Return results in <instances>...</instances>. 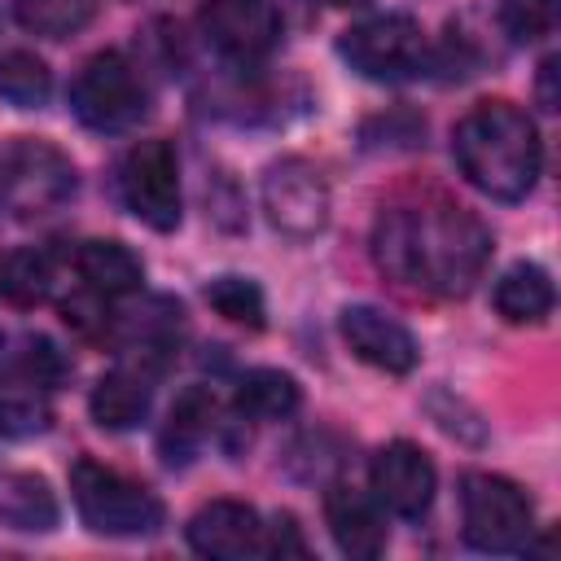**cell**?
I'll use <instances>...</instances> for the list:
<instances>
[{
	"label": "cell",
	"instance_id": "8",
	"mask_svg": "<svg viewBox=\"0 0 561 561\" xmlns=\"http://www.w3.org/2000/svg\"><path fill=\"white\" fill-rule=\"evenodd\" d=\"M118 197L123 206L153 232H175L184 215V193H180V158L171 140L149 136L136 140L123 162H118Z\"/></svg>",
	"mask_w": 561,
	"mask_h": 561
},
{
	"label": "cell",
	"instance_id": "26",
	"mask_svg": "<svg viewBox=\"0 0 561 561\" xmlns=\"http://www.w3.org/2000/svg\"><path fill=\"white\" fill-rule=\"evenodd\" d=\"M206 302H210L228 324H241V329H263V320H267L263 289H259L250 276H215V280L206 285Z\"/></svg>",
	"mask_w": 561,
	"mask_h": 561
},
{
	"label": "cell",
	"instance_id": "22",
	"mask_svg": "<svg viewBox=\"0 0 561 561\" xmlns=\"http://www.w3.org/2000/svg\"><path fill=\"white\" fill-rule=\"evenodd\" d=\"M57 263L44 245H13L0 254V298L9 307H39L53 298Z\"/></svg>",
	"mask_w": 561,
	"mask_h": 561
},
{
	"label": "cell",
	"instance_id": "31",
	"mask_svg": "<svg viewBox=\"0 0 561 561\" xmlns=\"http://www.w3.org/2000/svg\"><path fill=\"white\" fill-rule=\"evenodd\" d=\"M48 386H61L66 377H70V355L57 346V342H48V337H26V346L18 351Z\"/></svg>",
	"mask_w": 561,
	"mask_h": 561
},
{
	"label": "cell",
	"instance_id": "18",
	"mask_svg": "<svg viewBox=\"0 0 561 561\" xmlns=\"http://www.w3.org/2000/svg\"><path fill=\"white\" fill-rule=\"evenodd\" d=\"M153 373H145V368H136V364H118V368H110L96 386H92V394H88V412H92V421L101 425V430H114V434H123V430H136L145 416H149V403H153Z\"/></svg>",
	"mask_w": 561,
	"mask_h": 561
},
{
	"label": "cell",
	"instance_id": "30",
	"mask_svg": "<svg viewBox=\"0 0 561 561\" xmlns=\"http://www.w3.org/2000/svg\"><path fill=\"white\" fill-rule=\"evenodd\" d=\"M307 539H302V526L294 513H276L267 526H263V557H307Z\"/></svg>",
	"mask_w": 561,
	"mask_h": 561
},
{
	"label": "cell",
	"instance_id": "4",
	"mask_svg": "<svg viewBox=\"0 0 561 561\" xmlns=\"http://www.w3.org/2000/svg\"><path fill=\"white\" fill-rule=\"evenodd\" d=\"M460 535L469 548L491 557L526 552L535 535V504L513 478L473 469L460 478Z\"/></svg>",
	"mask_w": 561,
	"mask_h": 561
},
{
	"label": "cell",
	"instance_id": "15",
	"mask_svg": "<svg viewBox=\"0 0 561 561\" xmlns=\"http://www.w3.org/2000/svg\"><path fill=\"white\" fill-rule=\"evenodd\" d=\"M324 522L342 557L351 561H373L386 552V508L377 504L373 491H359L351 482H329L324 486Z\"/></svg>",
	"mask_w": 561,
	"mask_h": 561
},
{
	"label": "cell",
	"instance_id": "19",
	"mask_svg": "<svg viewBox=\"0 0 561 561\" xmlns=\"http://www.w3.org/2000/svg\"><path fill=\"white\" fill-rule=\"evenodd\" d=\"M75 272H79V280H83V289H92V294H101V298H110V302H114V298H131V294L145 285V263H140V254H136L131 245L105 241V237L79 245Z\"/></svg>",
	"mask_w": 561,
	"mask_h": 561
},
{
	"label": "cell",
	"instance_id": "20",
	"mask_svg": "<svg viewBox=\"0 0 561 561\" xmlns=\"http://www.w3.org/2000/svg\"><path fill=\"white\" fill-rule=\"evenodd\" d=\"M57 522H61V504L39 473L26 469L0 473V526L18 535H48L57 530Z\"/></svg>",
	"mask_w": 561,
	"mask_h": 561
},
{
	"label": "cell",
	"instance_id": "5",
	"mask_svg": "<svg viewBox=\"0 0 561 561\" xmlns=\"http://www.w3.org/2000/svg\"><path fill=\"white\" fill-rule=\"evenodd\" d=\"M149 92L136 61L118 48L92 53L70 79V110L88 131H127L145 118Z\"/></svg>",
	"mask_w": 561,
	"mask_h": 561
},
{
	"label": "cell",
	"instance_id": "1",
	"mask_svg": "<svg viewBox=\"0 0 561 561\" xmlns=\"http://www.w3.org/2000/svg\"><path fill=\"white\" fill-rule=\"evenodd\" d=\"M373 259L399 289L465 298L491 263V228L447 193L403 197L381 206Z\"/></svg>",
	"mask_w": 561,
	"mask_h": 561
},
{
	"label": "cell",
	"instance_id": "17",
	"mask_svg": "<svg viewBox=\"0 0 561 561\" xmlns=\"http://www.w3.org/2000/svg\"><path fill=\"white\" fill-rule=\"evenodd\" d=\"M53 390L22 355L0 368V434L35 438L53 425Z\"/></svg>",
	"mask_w": 561,
	"mask_h": 561
},
{
	"label": "cell",
	"instance_id": "25",
	"mask_svg": "<svg viewBox=\"0 0 561 561\" xmlns=\"http://www.w3.org/2000/svg\"><path fill=\"white\" fill-rule=\"evenodd\" d=\"M18 22L44 39H66L83 31L96 13V0H13Z\"/></svg>",
	"mask_w": 561,
	"mask_h": 561
},
{
	"label": "cell",
	"instance_id": "14",
	"mask_svg": "<svg viewBox=\"0 0 561 561\" xmlns=\"http://www.w3.org/2000/svg\"><path fill=\"white\" fill-rule=\"evenodd\" d=\"M188 548L210 561H241V557H263V517L241 504V500H210L202 504L188 526Z\"/></svg>",
	"mask_w": 561,
	"mask_h": 561
},
{
	"label": "cell",
	"instance_id": "2",
	"mask_svg": "<svg viewBox=\"0 0 561 561\" xmlns=\"http://www.w3.org/2000/svg\"><path fill=\"white\" fill-rule=\"evenodd\" d=\"M460 175L491 202H522L543 171V140L535 118L513 101H478L451 131Z\"/></svg>",
	"mask_w": 561,
	"mask_h": 561
},
{
	"label": "cell",
	"instance_id": "6",
	"mask_svg": "<svg viewBox=\"0 0 561 561\" xmlns=\"http://www.w3.org/2000/svg\"><path fill=\"white\" fill-rule=\"evenodd\" d=\"M75 188H79L75 162L57 145L18 136L0 149V202L18 219H39L61 210L75 197Z\"/></svg>",
	"mask_w": 561,
	"mask_h": 561
},
{
	"label": "cell",
	"instance_id": "28",
	"mask_svg": "<svg viewBox=\"0 0 561 561\" xmlns=\"http://www.w3.org/2000/svg\"><path fill=\"white\" fill-rule=\"evenodd\" d=\"M114 316H118V311H110V298H101V294H92V289H79V294H70V298L61 302V320H66L79 337H88V342H110V337H114Z\"/></svg>",
	"mask_w": 561,
	"mask_h": 561
},
{
	"label": "cell",
	"instance_id": "21",
	"mask_svg": "<svg viewBox=\"0 0 561 561\" xmlns=\"http://www.w3.org/2000/svg\"><path fill=\"white\" fill-rule=\"evenodd\" d=\"M495 311L508 320V324H543L552 316V302H557V289H552V276L539 267V263H513L495 289Z\"/></svg>",
	"mask_w": 561,
	"mask_h": 561
},
{
	"label": "cell",
	"instance_id": "16",
	"mask_svg": "<svg viewBox=\"0 0 561 561\" xmlns=\"http://www.w3.org/2000/svg\"><path fill=\"white\" fill-rule=\"evenodd\" d=\"M219 425V403L206 386H184L158 430V456L167 469H184L197 460V451L206 447V438Z\"/></svg>",
	"mask_w": 561,
	"mask_h": 561
},
{
	"label": "cell",
	"instance_id": "27",
	"mask_svg": "<svg viewBox=\"0 0 561 561\" xmlns=\"http://www.w3.org/2000/svg\"><path fill=\"white\" fill-rule=\"evenodd\" d=\"M495 22L513 44H535L557 26V0H500Z\"/></svg>",
	"mask_w": 561,
	"mask_h": 561
},
{
	"label": "cell",
	"instance_id": "12",
	"mask_svg": "<svg viewBox=\"0 0 561 561\" xmlns=\"http://www.w3.org/2000/svg\"><path fill=\"white\" fill-rule=\"evenodd\" d=\"M206 39L237 66L267 57L280 39V9L272 0H202Z\"/></svg>",
	"mask_w": 561,
	"mask_h": 561
},
{
	"label": "cell",
	"instance_id": "24",
	"mask_svg": "<svg viewBox=\"0 0 561 561\" xmlns=\"http://www.w3.org/2000/svg\"><path fill=\"white\" fill-rule=\"evenodd\" d=\"M0 96L18 110H39L53 96V70L44 66V57L13 48L0 57Z\"/></svg>",
	"mask_w": 561,
	"mask_h": 561
},
{
	"label": "cell",
	"instance_id": "10",
	"mask_svg": "<svg viewBox=\"0 0 561 561\" xmlns=\"http://www.w3.org/2000/svg\"><path fill=\"white\" fill-rule=\"evenodd\" d=\"M127 364L162 377L175 355H180V342H184V311L175 298H145L140 307L131 311H118L114 316V337H110Z\"/></svg>",
	"mask_w": 561,
	"mask_h": 561
},
{
	"label": "cell",
	"instance_id": "11",
	"mask_svg": "<svg viewBox=\"0 0 561 561\" xmlns=\"http://www.w3.org/2000/svg\"><path fill=\"white\" fill-rule=\"evenodd\" d=\"M368 486L377 495L381 508H390L394 517H425L430 504H434V491H438V469L434 460L408 443V438H394L386 443L373 465H368Z\"/></svg>",
	"mask_w": 561,
	"mask_h": 561
},
{
	"label": "cell",
	"instance_id": "32",
	"mask_svg": "<svg viewBox=\"0 0 561 561\" xmlns=\"http://www.w3.org/2000/svg\"><path fill=\"white\" fill-rule=\"evenodd\" d=\"M557 66H561L557 53L539 61V105H543V110H557V105H561V92H557V75H561V70H557Z\"/></svg>",
	"mask_w": 561,
	"mask_h": 561
},
{
	"label": "cell",
	"instance_id": "7",
	"mask_svg": "<svg viewBox=\"0 0 561 561\" xmlns=\"http://www.w3.org/2000/svg\"><path fill=\"white\" fill-rule=\"evenodd\" d=\"M337 53L368 83H403V79L425 70L430 44H425V31H421L416 18H408V13H373V18H364V22L342 31Z\"/></svg>",
	"mask_w": 561,
	"mask_h": 561
},
{
	"label": "cell",
	"instance_id": "29",
	"mask_svg": "<svg viewBox=\"0 0 561 561\" xmlns=\"http://www.w3.org/2000/svg\"><path fill=\"white\" fill-rule=\"evenodd\" d=\"M421 136H425V123L408 110H394L390 118L364 123V145L368 149H416Z\"/></svg>",
	"mask_w": 561,
	"mask_h": 561
},
{
	"label": "cell",
	"instance_id": "23",
	"mask_svg": "<svg viewBox=\"0 0 561 561\" xmlns=\"http://www.w3.org/2000/svg\"><path fill=\"white\" fill-rule=\"evenodd\" d=\"M237 412L250 421H285L302 408V386L280 368H250L237 381Z\"/></svg>",
	"mask_w": 561,
	"mask_h": 561
},
{
	"label": "cell",
	"instance_id": "13",
	"mask_svg": "<svg viewBox=\"0 0 561 561\" xmlns=\"http://www.w3.org/2000/svg\"><path fill=\"white\" fill-rule=\"evenodd\" d=\"M342 329V342L351 346L355 359H364L368 368L377 373H390V377H403L421 364V346L412 337V329L394 316H386L381 307H368V302H355L342 311L337 320Z\"/></svg>",
	"mask_w": 561,
	"mask_h": 561
},
{
	"label": "cell",
	"instance_id": "9",
	"mask_svg": "<svg viewBox=\"0 0 561 561\" xmlns=\"http://www.w3.org/2000/svg\"><path fill=\"white\" fill-rule=\"evenodd\" d=\"M259 197H263L267 224L289 241H311L329 224V184H324L320 167H311L307 158L272 162L263 171Z\"/></svg>",
	"mask_w": 561,
	"mask_h": 561
},
{
	"label": "cell",
	"instance_id": "33",
	"mask_svg": "<svg viewBox=\"0 0 561 561\" xmlns=\"http://www.w3.org/2000/svg\"><path fill=\"white\" fill-rule=\"evenodd\" d=\"M320 4H329V9H359V4H368V0H320Z\"/></svg>",
	"mask_w": 561,
	"mask_h": 561
},
{
	"label": "cell",
	"instance_id": "3",
	"mask_svg": "<svg viewBox=\"0 0 561 561\" xmlns=\"http://www.w3.org/2000/svg\"><path fill=\"white\" fill-rule=\"evenodd\" d=\"M70 500H75L79 522L105 539H149L167 522L162 500L145 482H136L92 456H79L70 465Z\"/></svg>",
	"mask_w": 561,
	"mask_h": 561
}]
</instances>
